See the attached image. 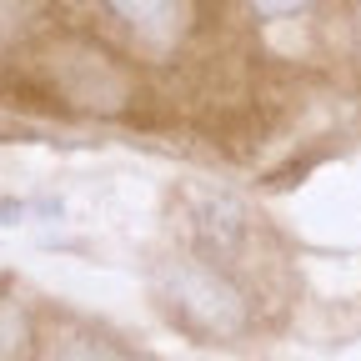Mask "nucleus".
Listing matches in <instances>:
<instances>
[{"instance_id":"7ed1b4c3","label":"nucleus","mask_w":361,"mask_h":361,"mask_svg":"<svg viewBox=\"0 0 361 361\" xmlns=\"http://www.w3.org/2000/svg\"><path fill=\"white\" fill-rule=\"evenodd\" d=\"M106 6L130 30H166L176 20V0H106Z\"/></svg>"},{"instance_id":"f257e3e1","label":"nucleus","mask_w":361,"mask_h":361,"mask_svg":"<svg viewBox=\"0 0 361 361\" xmlns=\"http://www.w3.org/2000/svg\"><path fill=\"white\" fill-rule=\"evenodd\" d=\"M161 291L166 301L186 316L196 331H211V336H231L246 326V301L241 291L221 276L216 266H201V261H176L166 266L161 276Z\"/></svg>"},{"instance_id":"423d86ee","label":"nucleus","mask_w":361,"mask_h":361,"mask_svg":"<svg viewBox=\"0 0 361 361\" xmlns=\"http://www.w3.org/2000/svg\"><path fill=\"white\" fill-rule=\"evenodd\" d=\"M256 6V16H266V20H281V16H301L311 0H251Z\"/></svg>"},{"instance_id":"20e7f679","label":"nucleus","mask_w":361,"mask_h":361,"mask_svg":"<svg viewBox=\"0 0 361 361\" xmlns=\"http://www.w3.org/2000/svg\"><path fill=\"white\" fill-rule=\"evenodd\" d=\"M30 346V322L16 301H0V361H20Z\"/></svg>"},{"instance_id":"39448f33","label":"nucleus","mask_w":361,"mask_h":361,"mask_svg":"<svg viewBox=\"0 0 361 361\" xmlns=\"http://www.w3.org/2000/svg\"><path fill=\"white\" fill-rule=\"evenodd\" d=\"M61 361H121V356L106 341H96V336H75V341L61 346Z\"/></svg>"},{"instance_id":"f03ea898","label":"nucleus","mask_w":361,"mask_h":361,"mask_svg":"<svg viewBox=\"0 0 361 361\" xmlns=\"http://www.w3.org/2000/svg\"><path fill=\"white\" fill-rule=\"evenodd\" d=\"M191 216H196V236L206 241V246H216V251H231V246H241V236H246V226H241V206L231 201V196H196V206H191Z\"/></svg>"}]
</instances>
